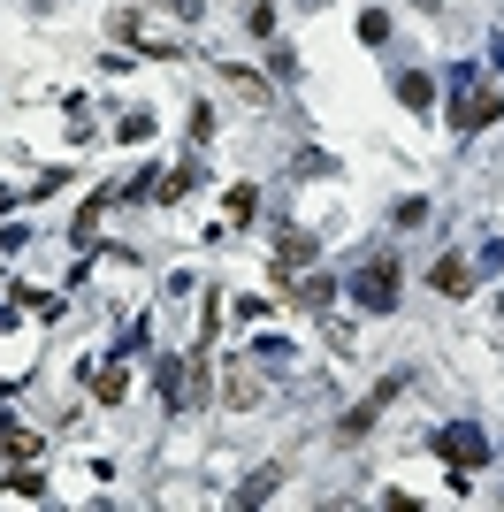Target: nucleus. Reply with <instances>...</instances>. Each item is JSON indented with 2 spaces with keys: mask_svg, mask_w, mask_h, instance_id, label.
Returning a JSON list of instances; mask_svg holds the SVG:
<instances>
[{
  "mask_svg": "<svg viewBox=\"0 0 504 512\" xmlns=\"http://www.w3.org/2000/svg\"><path fill=\"white\" fill-rule=\"evenodd\" d=\"M92 398H100V406H123V398H130V375H123V367H100V375H92Z\"/></svg>",
  "mask_w": 504,
  "mask_h": 512,
  "instance_id": "obj_9",
  "label": "nucleus"
},
{
  "mask_svg": "<svg viewBox=\"0 0 504 512\" xmlns=\"http://www.w3.org/2000/svg\"><path fill=\"white\" fill-rule=\"evenodd\" d=\"M275 482H283V467L268 459V467H260V474L245 482V490H237V505H268V497H275Z\"/></svg>",
  "mask_w": 504,
  "mask_h": 512,
  "instance_id": "obj_10",
  "label": "nucleus"
},
{
  "mask_svg": "<svg viewBox=\"0 0 504 512\" xmlns=\"http://www.w3.org/2000/svg\"><path fill=\"white\" fill-rule=\"evenodd\" d=\"M352 299L367 306V314H390V306H398V253H375V260H367L359 283H352Z\"/></svg>",
  "mask_w": 504,
  "mask_h": 512,
  "instance_id": "obj_1",
  "label": "nucleus"
},
{
  "mask_svg": "<svg viewBox=\"0 0 504 512\" xmlns=\"http://www.w3.org/2000/svg\"><path fill=\"white\" fill-rule=\"evenodd\" d=\"M306 260H314V237H306V230H283V237H275V268H283V276L306 268Z\"/></svg>",
  "mask_w": 504,
  "mask_h": 512,
  "instance_id": "obj_7",
  "label": "nucleus"
},
{
  "mask_svg": "<svg viewBox=\"0 0 504 512\" xmlns=\"http://www.w3.org/2000/svg\"><path fill=\"white\" fill-rule=\"evenodd\" d=\"M436 291H443V299H466V291H474V268H466L459 253H443L436 260Z\"/></svg>",
  "mask_w": 504,
  "mask_h": 512,
  "instance_id": "obj_5",
  "label": "nucleus"
},
{
  "mask_svg": "<svg viewBox=\"0 0 504 512\" xmlns=\"http://www.w3.org/2000/svg\"><path fill=\"white\" fill-rule=\"evenodd\" d=\"M252 207H260V192H252V184H230V222H252Z\"/></svg>",
  "mask_w": 504,
  "mask_h": 512,
  "instance_id": "obj_14",
  "label": "nucleus"
},
{
  "mask_svg": "<svg viewBox=\"0 0 504 512\" xmlns=\"http://www.w3.org/2000/svg\"><path fill=\"white\" fill-rule=\"evenodd\" d=\"M436 451L451 459V474H474V467H482V451H489V436L459 421V428H443V436H436Z\"/></svg>",
  "mask_w": 504,
  "mask_h": 512,
  "instance_id": "obj_4",
  "label": "nucleus"
},
{
  "mask_svg": "<svg viewBox=\"0 0 504 512\" xmlns=\"http://www.w3.org/2000/svg\"><path fill=\"white\" fill-rule=\"evenodd\" d=\"M222 406H230V413L260 406V375H245V367H230V375H222Z\"/></svg>",
  "mask_w": 504,
  "mask_h": 512,
  "instance_id": "obj_6",
  "label": "nucleus"
},
{
  "mask_svg": "<svg viewBox=\"0 0 504 512\" xmlns=\"http://www.w3.org/2000/svg\"><path fill=\"white\" fill-rule=\"evenodd\" d=\"M359 39L382 46V39H390V16H375V8H367V16H359Z\"/></svg>",
  "mask_w": 504,
  "mask_h": 512,
  "instance_id": "obj_15",
  "label": "nucleus"
},
{
  "mask_svg": "<svg viewBox=\"0 0 504 512\" xmlns=\"http://www.w3.org/2000/svg\"><path fill=\"white\" fill-rule=\"evenodd\" d=\"M0 451L8 459H39V428H0Z\"/></svg>",
  "mask_w": 504,
  "mask_h": 512,
  "instance_id": "obj_12",
  "label": "nucleus"
},
{
  "mask_svg": "<svg viewBox=\"0 0 504 512\" xmlns=\"http://www.w3.org/2000/svg\"><path fill=\"white\" fill-rule=\"evenodd\" d=\"M329 299H336L329 276H306V283H298V306H329Z\"/></svg>",
  "mask_w": 504,
  "mask_h": 512,
  "instance_id": "obj_13",
  "label": "nucleus"
},
{
  "mask_svg": "<svg viewBox=\"0 0 504 512\" xmlns=\"http://www.w3.org/2000/svg\"><path fill=\"white\" fill-rule=\"evenodd\" d=\"M398 100L405 107H436V77H428V69H405V77H398Z\"/></svg>",
  "mask_w": 504,
  "mask_h": 512,
  "instance_id": "obj_8",
  "label": "nucleus"
},
{
  "mask_svg": "<svg viewBox=\"0 0 504 512\" xmlns=\"http://www.w3.org/2000/svg\"><path fill=\"white\" fill-rule=\"evenodd\" d=\"M398 390H405V375H390V383H375V390H367V398H359L352 413H344V421H336V436H344V444H359V436H367V428H375L382 413L398 406Z\"/></svg>",
  "mask_w": 504,
  "mask_h": 512,
  "instance_id": "obj_2",
  "label": "nucleus"
},
{
  "mask_svg": "<svg viewBox=\"0 0 504 512\" xmlns=\"http://www.w3.org/2000/svg\"><path fill=\"white\" fill-rule=\"evenodd\" d=\"M191 184H199V169H161V184H153V199H161V207H176V199H184Z\"/></svg>",
  "mask_w": 504,
  "mask_h": 512,
  "instance_id": "obj_11",
  "label": "nucleus"
},
{
  "mask_svg": "<svg viewBox=\"0 0 504 512\" xmlns=\"http://www.w3.org/2000/svg\"><path fill=\"white\" fill-rule=\"evenodd\" d=\"M497 115H504V100H497V92H482L474 77H466L459 100H451V130H489Z\"/></svg>",
  "mask_w": 504,
  "mask_h": 512,
  "instance_id": "obj_3",
  "label": "nucleus"
}]
</instances>
